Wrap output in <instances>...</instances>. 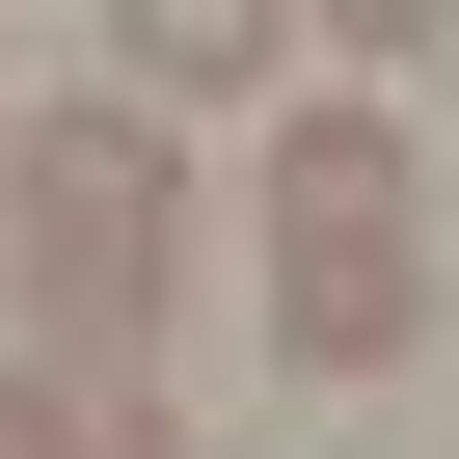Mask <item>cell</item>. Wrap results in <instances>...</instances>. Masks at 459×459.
<instances>
[{
  "label": "cell",
  "instance_id": "obj_1",
  "mask_svg": "<svg viewBox=\"0 0 459 459\" xmlns=\"http://www.w3.org/2000/svg\"><path fill=\"white\" fill-rule=\"evenodd\" d=\"M0 271H28V351L135 378L162 298H189V162H162V108H28V135H0Z\"/></svg>",
  "mask_w": 459,
  "mask_h": 459
},
{
  "label": "cell",
  "instance_id": "obj_2",
  "mask_svg": "<svg viewBox=\"0 0 459 459\" xmlns=\"http://www.w3.org/2000/svg\"><path fill=\"white\" fill-rule=\"evenodd\" d=\"M271 351H298V378H405V351H432V244H405V108H378V82L271 108Z\"/></svg>",
  "mask_w": 459,
  "mask_h": 459
},
{
  "label": "cell",
  "instance_id": "obj_3",
  "mask_svg": "<svg viewBox=\"0 0 459 459\" xmlns=\"http://www.w3.org/2000/svg\"><path fill=\"white\" fill-rule=\"evenodd\" d=\"M108 55H135V108H244L298 55V0H108Z\"/></svg>",
  "mask_w": 459,
  "mask_h": 459
},
{
  "label": "cell",
  "instance_id": "obj_4",
  "mask_svg": "<svg viewBox=\"0 0 459 459\" xmlns=\"http://www.w3.org/2000/svg\"><path fill=\"white\" fill-rule=\"evenodd\" d=\"M0 459H189L162 378H82V351H0Z\"/></svg>",
  "mask_w": 459,
  "mask_h": 459
},
{
  "label": "cell",
  "instance_id": "obj_5",
  "mask_svg": "<svg viewBox=\"0 0 459 459\" xmlns=\"http://www.w3.org/2000/svg\"><path fill=\"white\" fill-rule=\"evenodd\" d=\"M325 55H459V0H325Z\"/></svg>",
  "mask_w": 459,
  "mask_h": 459
},
{
  "label": "cell",
  "instance_id": "obj_6",
  "mask_svg": "<svg viewBox=\"0 0 459 459\" xmlns=\"http://www.w3.org/2000/svg\"><path fill=\"white\" fill-rule=\"evenodd\" d=\"M0 135H28V108H0Z\"/></svg>",
  "mask_w": 459,
  "mask_h": 459
}]
</instances>
